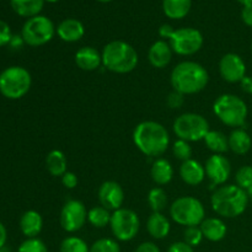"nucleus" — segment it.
Returning a JSON list of instances; mask_svg holds the SVG:
<instances>
[{
  "label": "nucleus",
  "mask_w": 252,
  "mask_h": 252,
  "mask_svg": "<svg viewBox=\"0 0 252 252\" xmlns=\"http://www.w3.org/2000/svg\"><path fill=\"white\" fill-rule=\"evenodd\" d=\"M44 1H48V2H57V1H59V0H44Z\"/></svg>",
  "instance_id": "603ef678"
},
{
  "label": "nucleus",
  "mask_w": 252,
  "mask_h": 252,
  "mask_svg": "<svg viewBox=\"0 0 252 252\" xmlns=\"http://www.w3.org/2000/svg\"><path fill=\"white\" fill-rule=\"evenodd\" d=\"M192 0H162V11L169 19L181 20L189 15Z\"/></svg>",
  "instance_id": "393cba45"
},
{
  "label": "nucleus",
  "mask_w": 252,
  "mask_h": 252,
  "mask_svg": "<svg viewBox=\"0 0 252 252\" xmlns=\"http://www.w3.org/2000/svg\"><path fill=\"white\" fill-rule=\"evenodd\" d=\"M90 252H121V248L115 239L102 238L90 246Z\"/></svg>",
  "instance_id": "2f4dec72"
},
{
  "label": "nucleus",
  "mask_w": 252,
  "mask_h": 252,
  "mask_svg": "<svg viewBox=\"0 0 252 252\" xmlns=\"http://www.w3.org/2000/svg\"><path fill=\"white\" fill-rule=\"evenodd\" d=\"M206 176L211 181L212 186H220L229 180L231 174V164L228 158L223 154H213L207 159Z\"/></svg>",
  "instance_id": "ddd939ff"
},
{
  "label": "nucleus",
  "mask_w": 252,
  "mask_h": 252,
  "mask_svg": "<svg viewBox=\"0 0 252 252\" xmlns=\"http://www.w3.org/2000/svg\"><path fill=\"white\" fill-rule=\"evenodd\" d=\"M203 238L204 236L199 226H187L184 231V241L192 248L198 246L203 240Z\"/></svg>",
  "instance_id": "f704fd0d"
},
{
  "label": "nucleus",
  "mask_w": 252,
  "mask_h": 252,
  "mask_svg": "<svg viewBox=\"0 0 252 252\" xmlns=\"http://www.w3.org/2000/svg\"><path fill=\"white\" fill-rule=\"evenodd\" d=\"M74 61L81 70L93 71L100 68L102 64V54L94 47H81L76 51Z\"/></svg>",
  "instance_id": "f3484780"
},
{
  "label": "nucleus",
  "mask_w": 252,
  "mask_h": 252,
  "mask_svg": "<svg viewBox=\"0 0 252 252\" xmlns=\"http://www.w3.org/2000/svg\"><path fill=\"white\" fill-rule=\"evenodd\" d=\"M172 154L176 159L181 160L182 162L186 160L192 159V147L189 142L182 139H177L172 144Z\"/></svg>",
  "instance_id": "473e14b6"
},
{
  "label": "nucleus",
  "mask_w": 252,
  "mask_h": 252,
  "mask_svg": "<svg viewBox=\"0 0 252 252\" xmlns=\"http://www.w3.org/2000/svg\"><path fill=\"white\" fill-rule=\"evenodd\" d=\"M134 252H161L160 249L155 245L154 243H150V241H145V243H142L137 249H135Z\"/></svg>",
  "instance_id": "79ce46f5"
},
{
  "label": "nucleus",
  "mask_w": 252,
  "mask_h": 252,
  "mask_svg": "<svg viewBox=\"0 0 252 252\" xmlns=\"http://www.w3.org/2000/svg\"><path fill=\"white\" fill-rule=\"evenodd\" d=\"M148 203L153 212H160L161 213L167 206V194L161 187H154L148 193Z\"/></svg>",
  "instance_id": "c756f323"
},
{
  "label": "nucleus",
  "mask_w": 252,
  "mask_h": 252,
  "mask_svg": "<svg viewBox=\"0 0 252 252\" xmlns=\"http://www.w3.org/2000/svg\"><path fill=\"white\" fill-rule=\"evenodd\" d=\"M235 181L239 187L243 189L248 191L249 189L252 187V166L250 165H245L241 166L240 169L236 171L235 175Z\"/></svg>",
  "instance_id": "72a5a7b5"
},
{
  "label": "nucleus",
  "mask_w": 252,
  "mask_h": 252,
  "mask_svg": "<svg viewBox=\"0 0 252 252\" xmlns=\"http://www.w3.org/2000/svg\"><path fill=\"white\" fill-rule=\"evenodd\" d=\"M172 53L174 52H172L169 42L159 39L150 46L149 52H148V59L154 68L162 69L166 68L170 64L172 59Z\"/></svg>",
  "instance_id": "dca6fc26"
},
{
  "label": "nucleus",
  "mask_w": 252,
  "mask_h": 252,
  "mask_svg": "<svg viewBox=\"0 0 252 252\" xmlns=\"http://www.w3.org/2000/svg\"><path fill=\"white\" fill-rule=\"evenodd\" d=\"M251 51H252V43H251Z\"/></svg>",
  "instance_id": "864d4df0"
},
{
  "label": "nucleus",
  "mask_w": 252,
  "mask_h": 252,
  "mask_svg": "<svg viewBox=\"0 0 252 252\" xmlns=\"http://www.w3.org/2000/svg\"><path fill=\"white\" fill-rule=\"evenodd\" d=\"M43 228L42 216L36 211H27L20 218V229L27 239L37 238Z\"/></svg>",
  "instance_id": "412c9836"
},
{
  "label": "nucleus",
  "mask_w": 252,
  "mask_h": 252,
  "mask_svg": "<svg viewBox=\"0 0 252 252\" xmlns=\"http://www.w3.org/2000/svg\"><path fill=\"white\" fill-rule=\"evenodd\" d=\"M88 220V209L83 202L70 199L63 206L59 221L66 233H76L85 225Z\"/></svg>",
  "instance_id": "f8f14e48"
},
{
  "label": "nucleus",
  "mask_w": 252,
  "mask_h": 252,
  "mask_svg": "<svg viewBox=\"0 0 252 252\" xmlns=\"http://www.w3.org/2000/svg\"><path fill=\"white\" fill-rule=\"evenodd\" d=\"M241 90L245 94H249V95H252V78L251 76L246 75L243 80L240 81Z\"/></svg>",
  "instance_id": "c03bdc74"
},
{
  "label": "nucleus",
  "mask_w": 252,
  "mask_h": 252,
  "mask_svg": "<svg viewBox=\"0 0 252 252\" xmlns=\"http://www.w3.org/2000/svg\"><path fill=\"white\" fill-rule=\"evenodd\" d=\"M32 78L24 66L12 65L0 74V94L9 100H20L30 91Z\"/></svg>",
  "instance_id": "423d86ee"
},
{
  "label": "nucleus",
  "mask_w": 252,
  "mask_h": 252,
  "mask_svg": "<svg viewBox=\"0 0 252 252\" xmlns=\"http://www.w3.org/2000/svg\"><path fill=\"white\" fill-rule=\"evenodd\" d=\"M213 112L223 125L238 128L245 125L249 110L243 98L233 94H223L214 101Z\"/></svg>",
  "instance_id": "39448f33"
},
{
  "label": "nucleus",
  "mask_w": 252,
  "mask_h": 252,
  "mask_svg": "<svg viewBox=\"0 0 252 252\" xmlns=\"http://www.w3.org/2000/svg\"><path fill=\"white\" fill-rule=\"evenodd\" d=\"M174 133L179 139L186 142H199L209 132V123L202 115L193 112L182 113L175 120Z\"/></svg>",
  "instance_id": "6e6552de"
},
{
  "label": "nucleus",
  "mask_w": 252,
  "mask_h": 252,
  "mask_svg": "<svg viewBox=\"0 0 252 252\" xmlns=\"http://www.w3.org/2000/svg\"><path fill=\"white\" fill-rule=\"evenodd\" d=\"M24 43L25 42L21 36H12L11 41H10L9 44H11V47H14V48H19V47H21Z\"/></svg>",
  "instance_id": "49530a36"
},
{
  "label": "nucleus",
  "mask_w": 252,
  "mask_h": 252,
  "mask_svg": "<svg viewBox=\"0 0 252 252\" xmlns=\"http://www.w3.org/2000/svg\"><path fill=\"white\" fill-rule=\"evenodd\" d=\"M206 147L214 154H224L229 150L228 137L219 130H209L204 137Z\"/></svg>",
  "instance_id": "cd10ccee"
},
{
  "label": "nucleus",
  "mask_w": 252,
  "mask_h": 252,
  "mask_svg": "<svg viewBox=\"0 0 252 252\" xmlns=\"http://www.w3.org/2000/svg\"><path fill=\"white\" fill-rule=\"evenodd\" d=\"M102 65L116 74H127L134 70L139 62L137 51L125 41H111L103 47Z\"/></svg>",
  "instance_id": "20e7f679"
},
{
  "label": "nucleus",
  "mask_w": 252,
  "mask_h": 252,
  "mask_svg": "<svg viewBox=\"0 0 252 252\" xmlns=\"http://www.w3.org/2000/svg\"><path fill=\"white\" fill-rule=\"evenodd\" d=\"M17 252H48L46 244L37 238L27 239L19 246Z\"/></svg>",
  "instance_id": "c9c22d12"
},
{
  "label": "nucleus",
  "mask_w": 252,
  "mask_h": 252,
  "mask_svg": "<svg viewBox=\"0 0 252 252\" xmlns=\"http://www.w3.org/2000/svg\"><path fill=\"white\" fill-rule=\"evenodd\" d=\"M185 102V95H182L179 91H172L169 94L166 98V103L170 108L172 110H177V108H181L182 105Z\"/></svg>",
  "instance_id": "e433bc0d"
},
{
  "label": "nucleus",
  "mask_w": 252,
  "mask_h": 252,
  "mask_svg": "<svg viewBox=\"0 0 252 252\" xmlns=\"http://www.w3.org/2000/svg\"><path fill=\"white\" fill-rule=\"evenodd\" d=\"M10 5L19 16L31 19L42 11L44 0H10Z\"/></svg>",
  "instance_id": "a878e982"
},
{
  "label": "nucleus",
  "mask_w": 252,
  "mask_h": 252,
  "mask_svg": "<svg viewBox=\"0 0 252 252\" xmlns=\"http://www.w3.org/2000/svg\"><path fill=\"white\" fill-rule=\"evenodd\" d=\"M174 32H175V29L169 24H164L162 26H160V29H159V34L161 38H164V41L165 39L171 38V36L174 34Z\"/></svg>",
  "instance_id": "37998d69"
},
{
  "label": "nucleus",
  "mask_w": 252,
  "mask_h": 252,
  "mask_svg": "<svg viewBox=\"0 0 252 252\" xmlns=\"http://www.w3.org/2000/svg\"><path fill=\"white\" fill-rule=\"evenodd\" d=\"M241 19L246 26L252 27V5L244 6L241 10Z\"/></svg>",
  "instance_id": "a19ab883"
},
{
  "label": "nucleus",
  "mask_w": 252,
  "mask_h": 252,
  "mask_svg": "<svg viewBox=\"0 0 252 252\" xmlns=\"http://www.w3.org/2000/svg\"><path fill=\"white\" fill-rule=\"evenodd\" d=\"M219 73L228 83H240L246 76V64L239 54L226 53L219 62Z\"/></svg>",
  "instance_id": "4468645a"
},
{
  "label": "nucleus",
  "mask_w": 252,
  "mask_h": 252,
  "mask_svg": "<svg viewBox=\"0 0 252 252\" xmlns=\"http://www.w3.org/2000/svg\"><path fill=\"white\" fill-rule=\"evenodd\" d=\"M199 228L204 238L212 243H218L223 240L228 231L225 223L219 218H206L201 223Z\"/></svg>",
  "instance_id": "4be33fe9"
},
{
  "label": "nucleus",
  "mask_w": 252,
  "mask_h": 252,
  "mask_svg": "<svg viewBox=\"0 0 252 252\" xmlns=\"http://www.w3.org/2000/svg\"><path fill=\"white\" fill-rule=\"evenodd\" d=\"M78 182H79L78 176H76L74 172L66 171L65 174L62 176V184H63V186L68 189H75V187L78 186Z\"/></svg>",
  "instance_id": "58836bf2"
},
{
  "label": "nucleus",
  "mask_w": 252,
  "mask_h": 252,
  "mask_svg": "<svg viewBox=\"0 0 252 252\" xmlns=\"http://www.w3.org/2000/svg\"><path fill=\"white\" fill-rule=\"evenodd\" d=\"M167 252H194V250L192 246L187 245L185 241H177V243L170 245Z\"/></svg>",
  "instance_id": "ea45409f"
},
{
  "label": "nucleus",
  "mask_w": 252,
  "mask_h": 252,
  "mask_svg": "<svg viewBox=\"0 0 252 252\" xmlns=\"http://www.w3.org/2000/svg\"><path fill=\"white\" fill-rule=\"evenodd\" d=\"M147 230L153 239L162 240L166 238L171 230L169 219L160 212H153L147 220Z\"/></svg>",
  "instance_id": "aec40b11"
},
{
  "label": "nucleus",
  "mask_w": 252,
  "mask_h": 252,
  "mask_svg": "<svg viewBox=\"0 0 252 252\" xmlns=\"http://www.w3.org/2000/svg\"><path fill=\"white\" fill-rule=\"evenodd\" d=\"M6 240H7L6 228L4 226V224L0 223V249L4 248L5 244H6Z\"/></svg>",
  "instance_id": "a18cd8bd"
},
{
  "label": "nucleus",
  "mask_w": 252,
  "mask_h": 252,
  "mask_svg": "<svg viewBox=\"0 0 252 252\" xmlns=\"http://www.w3.org/2000/svg\"><path fill=\"white\" fill-rule=\"evenodd\" d=\"M209 74L202 64L193 61H185L177 64L171 71L170 83L175 91L182 95L201 93L208 85Z\"/></svg>",
  "instance_id": "f03ea898"
},
{
  "label": "nucleus",
  "mask_w": 252,
  "mask_h": 252,
  "mask_svg": "<svg viewBox=\"0 0 252 252\" xmlns=\"http://www.w3.org/2000/svg\"><path fill=\"white\" fill-rule=\"evenodd\" d=\"M59 252H90V248L81 238L68 236L61 243Z\"/></svg>",
  "instance_id": "7c9ffc66"
},
{
  "label": "nucleus",
  "mask_w": 252,
  "mask_h": 252,
  "mask_svg": "<svg viewBox=\"0 0 252 252\" xmlns=\"http://www.w3.org/2000/svg\"><path fill=\"white\" fill-rule=\"evenodd\" d=\"M57 29L51 19L43 15L27 19L21 30V37L26 44L31 47H39L52 41Z\"/></svg>",
  "instance_id": "1a4fd4ad"
},
{
  "label": "nucleus",
  "mask_w": 252,
  "mask_h": 252,
  "mask_svg": "<svg viewBox=\"0 0 252 252\" xmlns=\"http://www.w3.org/2000/svg\"><path fill=\"white\" fill-rule=\"evenodd\" d=\"M0 252H11V251H10V249H7L6 246H4V248L0 249Z\"/></svg>",
  "instance_id": "8fccbe9b"
},
{
  "label": "nucleus",
  "mask_w": 252,
  "mask_h": 252,
  "mask_svg": "<svg viewBox=\"0 0 252 252\" xmlns=\"http://www.w3.org/2000/svg\"><path fill=\"white\" fill-rule=\"evenodd\" d=\"M248 192L238 185L220 186L211 197L212 209L223 218H236L246 211L249 204Z\"/></svg>",
  "instance_id": "7ed1b4c3"
},
{
  "label": "nucleus",
  "mask_w": 252,
  "mask_h": 252,
  "mask_svg": "<svg viewBox=\"0 0 252 252\" xmlns=\"http://www.w3.org/2000/svg\"><path fill=\"white\" fill-rule=\"evenodd\" d=\"M133 143L144 155L159 158L167 150L170 135L166 128L155 121H144L133 130Z\"/></svg>",
  "instance_id": "f257e3e1"
},
{
  "label": "nucleus",
  "mask_w": 252,
  "mask_h": 252,
  "mask_svg": "<svg viewBox=\"0 0 252 252\" xmlns=\"http://www.w3.org/2000/svg\"><path fill=\"white\" fill-rule=\"evenodd\" d=\"M57 34L59 38L68 43L80 41L85 34V27L83 22L76 19H65L57 27Z\"/></svg>",
  "instance_id": "6ab92c4d"
},
{
  "label": "nucleus",
  "mask_w": 252,
  "mask_h": 252,
  "mask_svg": "<svg viewBox=\"0 0 252 252\" xmlns=\"http://www.w3.org/2000/svg\"><path fill=\"white\" fill-rule=\"evenodd\" d=\"M111 216L112 213H110V211L106 209L105 207H94L88 212V221L95 228H105V226L110 225Z\"/></svg>",
  "instance_id": "c85d7f7f"
},
{
  "label": "nucleus",
  "mask_w": 252,
  "mask_h": 252,
  "mask_svg": "<svg viewBox=\"0 0 252 252\" xmlns=\"http://www.w3.org/2000/svg\"><path fill=\"white\" fill-rule=\"evenodd\" d=\"M229 149L236 155H245L250 152L252 140L250 134L241 128H235L228 137Z\"/></svg>",
  "instance_id": "5701e85b"
},
{
  "label": "nucleus",
  "mask_w": 252,
  "mask_h": 252,
  "mask_svg": "<svg viewBox=\"0 0 252 252\" xmlns=\"http://www.w3.org/2000/svg\"><path fill=\"white\" fill-rule=\"evenodd\" d=\"M68 160L62 150L54 149L49 152L46 157V167L52 176H63L66 172Z\"/></svg>",
  "instance_id": "bb28decb"
},
{
  "label": "nucleus",
  "mask_w": 252,
  "mask_h": 252,
  "mask_svg": "<svg viewBox=\"0 0 252 252\" xmlns=\"http://www.w3.org/2000/svg\"><path fill=\"white\" fill-rule=\"evenodd\" d=\"M171 219L182 226H199L206 219V209L199 199L184 196L172 202L170 206Z\"/></svg>",
  "instance_id": "0eeeda50"
},
{
  "label": "nucleus",
  "mask_w": 252,
  "mask_h": 252,
  "mask_svg": "<svg viewBox=\"0 0 252 252\" xmlns=\"http://www.w3.org/2000/svg\"><path fill=\"white\" fill-rule=\"evenodd\" d=\"M180 176L185 184L189 186H198L204 181L206 169L199 161L194 159L186 160L180 166Z\"/></svg>",
  "instance_id": "a211bd4d"
},
{
  "label": "nucleus",
  "mask_w": 252,
  "mask_h": 252,
  "mask_svg": "<svg viewBox=\"0 0 252 252\" xmlns=\"http://www.w3.org/2000/svg\"><path fill=\"white\" fill-rule=\"evenodd\" d=\"M98 202L108 211H117L122 208L125 202V191L116 181H105L97 191Z\"/></svg>",
  "instance_id": "2eb2a0df"
},
{
  "label": "nucleus",
  "mask_w": 252,
  "mask_h": 252,
  "mask_svg": "<svg viewBox=\"0 0 252 252\" xmlns=\"http://www.w3.org/2000/svg\"><path fill=\"white\" fill-rule=\"evenodd\" d=\"M246 192H248V196H249V201H250V202H251V203H252V187H251V189H248V191H246Z\"/></svg>",
  "instance_id": "09e8293b"
},
{
  "label": "nucleus",
  "mask_w": 252,
  "mask_h": 252,
  "mask_svg": "<svg viewBox=\"0 0 252 252\" xmlns=\"http://www.w3.org/2000/svg\"><path fill=\"white\" fill-rule=\"evenodd\" d=\"M96 1H100V2H110L112 0H96Z\"/></svg>",
  "instance_id": "3c124183"
},
{
  "label": "nucleus",
  "mask_w": 252,
  "mask_h": 252,
  "mask_svg": "<svg viewBox=\"0 0 252 252\" xmlns=\"http://www.w3.org/2000/svg\"><path fill=\"white\" fill-rule=\"evenodd\" d=\"M150 175L155 184L164 186V185L169 184L174 177V167L170 164L169 160L164 159V158H158L153 162Z\"/></svg>",
  "instance_id": "b1692460"
},
{
  "label": "nucleus",
  "mask_w": 252,
  "mask_h": 252,
  "mask_svg": "<svg viewBox=\"0 0 252 252\" xmlns=\"http://www.w3.org/2000/svg\"><path fill=\"white\" fill-rule=\"evenodd\" d=\"M12 38L11 29L5 21L0 20V47H4L10 43Z\"/></svg>",
  "instance_id": "4c0bfd02"
},
{
  "label": "nucleus",
  "mask_w": 252,
  "mask_h": 252,
  "mask_svg": "<svg viewBox=\"0 0 252 252\" xmlns=\"http://www.w3.org/2000/svg\"><path fill=\"white\" fill-rule=\"evenodd\" d=\"M243 6H248V5H252V0H238Z\"/></svg>",
  "instance_id": "de8ad7c7"
},
{
  "label": "nucleus",
  "mask_w": 252,
  "mask_h": 252,
  "mask_svg": "<svg viewBox=\"0 0 252 252\" xmlns=\"http://www.w3.org/2000/svg\"><path fill=\"white\" fill-rule=\"evenodd\" d=\"M110 226L116 240L130 241L139 233V217L132 209L120 208L111 216Z\"/></svg>",
  "instance_id": "9d476101"
},
{
  "label": "nucleus",
  "mask_w": 252,
  "mask_h": 252,
  "mask_svg": "<svg viewBox=\"0 0 252 252\" xmlns=\"http://www.w3.org/2000/svg\"><path fill=\"white\" fill-rule=\"evenodd\" d=\"M203 34L193 27H182L175 30L174 34L169 39L172 52L179 56H192L201 51L203 46Z\"/></svg>",
  "instance_id": "9b49d317"
}]
</instances>
